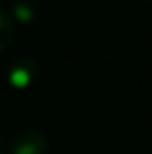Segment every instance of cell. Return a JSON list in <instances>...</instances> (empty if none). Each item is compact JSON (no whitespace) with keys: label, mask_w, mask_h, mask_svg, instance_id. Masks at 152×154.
Instances as JSON below:
<instances>
[{"label":"cell","mask_w":152,"mask_h":154,"mask_svg":"<svg viewBox=\"0 0 152 154\" xmlns=\"http://www.w3.org/2000/svg\"><path fill=\"white\" fill-rule=\"evenodd\" d=\"M9 81L14 84V86H25L29 81H31V75H29V72L25 70V68H14L13 72H11V75H9Z\"/></svg>","instance_id":"6da1fadb"},{"label":"cell","mask_w":152,"mask_h":154,"mask_svg":"<svg viewBox=\"0 0 152 154\" xmlns=\"http://www.w3.org/2000/svg\"><path fill=\"white\" fill-rule=\"evenodd\" d=\"M16 14H18V18H22L23 22H29L31 16H32L31 9H29L27 5H16Z\"/></svg>","instance_id":"7a4b0ae2"},{"label":"cell","mask_w":152,"mask_h":154,"mask_svg":"<svg viewBox=\"0 0 152 154\" xmlns=\"http://www.w3.org/2000/svg\"><path fill=\"white\" fill-rule=\"evenodd\" d=\"M36 151H31V147H20L18 154H34Z\"/></svg>","instance_id":"3957f363"}]
</instances>
